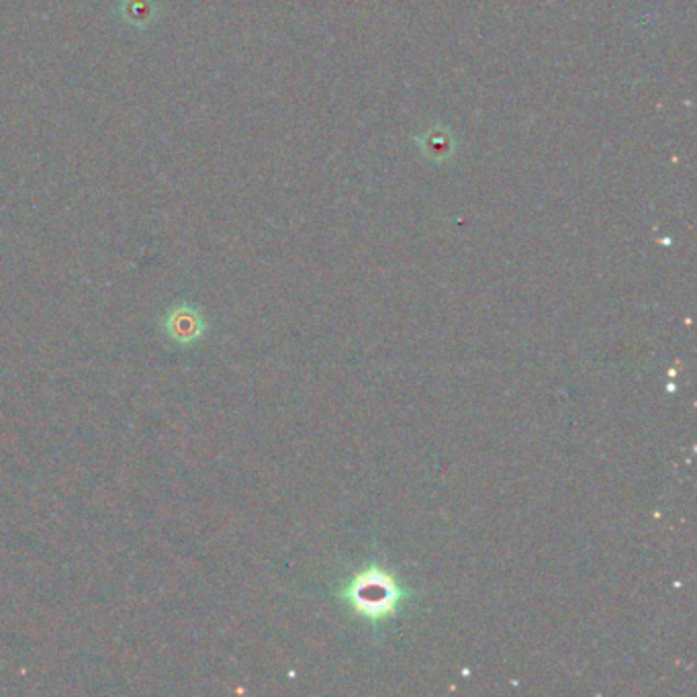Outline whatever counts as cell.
<instances>
[{"instance_id": "cell-1", "label": "cell", "mask_w": 697, "mask_h": 697, "mask_svg": "<svg viewBox=\"0 0 697 697\" xmlns=\"http://www.w3.org/2000/svg\"><path fill=\"white\" fill-rule=\"evenodd\" d=\"M346 600L358 614L376 620L393 614L402 600V589L381 569H369L358 574L346 589Z\"/></svg>"}, {"instance_id": "cell-2", "label": "cell", "mask_w": 697, "mask_h": 697, "mask_svg": "<svg viewBox=\"0 0 697 697\" xmlns=\"http://www.w3.org/2000/svg\"><path fill=\"white\" fill-rule=\"evenodd\" d=\"M164 329L171 336V340L188 346V344L201 338L205 322H202L199 311L193 310L188 305H178L166 315Z\"/></svg>"}]
</instances>
